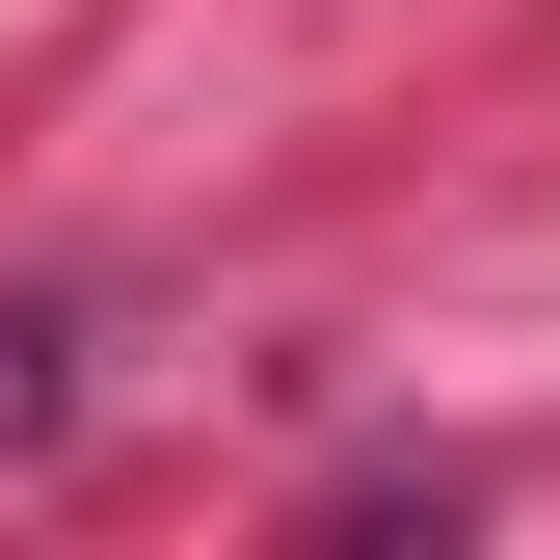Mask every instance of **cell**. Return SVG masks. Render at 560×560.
I'll use <instances>...</instances> for the list:
<instances>
[{
	"mask_svg": "<svg viewBox=\"0 0 560 560\" xmlns=\"http://www.w3.org/2000/svg\"><path fill=\"white\" fill-rule=\"evenodd\" d=\"M81 428V320H0V454H54Z\"/></svg>",
	"mask_w": 560,
	"mask_h": 560,
	"instance_id": "cell-1",
	"label": "cell"
}]
</instances>
